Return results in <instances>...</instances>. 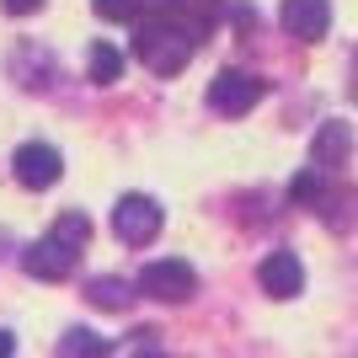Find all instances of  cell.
<instances>
[{"label": "cell", "instance_id": "cell-1", "mask_svg": "<svg viewBox=\"0 0 358 358\" xmlns=\"http://www.w3.org/2000/svg\"><path fill=\"white\" fill-rule=\"evenodd\" d=\"M193 48H198V38L182 22H171V16H155V22H145L134 32V59L150 75H182L187 59H193Z\"/></svg>", "mask_w": 358, "mask_h": 358}, {"label": "cell", "instance_id": "cell-2", "mask_svg": "<svg viewBox=\"0 0 358 358\" xmlns=\"http://www.w3.org/2000/svg\"><path fill=\"white\" fill-rule=\"evenodd\" d=\"M139 294L161 299V305H182V299H193L198 294L193 262H182V257H155V262H145V273H139Z\"/></svg>", "mask_w": 358, "mask_h": 358}, {"label": "cell", "instance_id": "cell-3", "mask_svg": "<svg viewBox=\"0 0 358 358\" xmlns=\"http://www.w3.org/2000/svg\"><path fill=\"white\" fill-rule=\"evenodd\" d=\"M161 224H166L161 203L145 198V193H123L118 203H113V236H118L123 246H145V241H155V236H161Z\"/></svg>", "mask_w": 358, "mask_h": 358}, {"label": "cell", "instance_id": "cell-4", "mask_svg": "<svg viewBox=\"0 0 358 358\" xmlns=\"http://www.w3.org/2000/svg\"><path fill=\"white\" fill-rule=\"evenodd\" d=\"M262 91H268V80L252 70H220L209 80V107L220 113V118H241V113H252L257 102H262Z\"/></svg>", "mask_w": 358, "mask_h": 358}, {"label": "cell", "instance_id": "cell-5", "mask_svg": "<svg viewBox=\"0 0 358 358\" xmlns=\"http://www.w3.org/2000/svg\"><path fill=\"white\" fill-rule=\"evenodd\" d=\"M75 262H80V252H75V246H64L59 236H43V241H32L27 252H22L27 278H43V284H64V278L75 273Z\"/></svg>", "mask_w": 358, "mask_h": 358}, {"label": "cell", "instance_id": "cell-6", "mask_svg": "<svg viewBox=\"0 0 358 358\" xmlns=\"http://www.w3.org/2000/svg\"><path fill=\"white\" fill-rule=\"evenodd\" d=\"M59 177H64V155L54 145H22L16 150V182H22V187L43 193V187H54Z\"/></svg>", "mask_w": 358, "mask_h": 358}, {"label": "cell", "instance_id": "cell-7", "mask_svg": "<svg viewBox=\"0 0 358 358\" xmlns=\"http://www.w3.org/2000/svg\"><path fill=\"white\" fill-rule=\"evenodd\" d=\"M278 22H284L289 38H299V43H321L331 27V6L327 0H284L278 6Z\"/></svg>", "mask_w": 358, "mask_h": 358}, {"label": "cell", "instance_id": "cell-8", "mask_svg": "<svg viewBox=\"0 0 358 358\" xmlns=\"http://www.w3.org/2000/svg\"><path fill=\"white\" fill-rule=\"evenodd\" d=\"M257 284H262V294L273 299H294L299 289H305V268H299L294 252H273L262 268H257Z\"/></svg>", "mask_w": 358, "mask_h": 358}, {"label": "cell", "instance_id": "cell-9", "mask_svg": "<svg viewBox=\"0 0 358 358\" xmlns=\"http://www.w3.org/2000/svg\"><path fill=\"white\" fill-rule=\"evenodd\" d=\"M348 155H353V129H348V123H321V129H315V145H310V161L321 166V171H331V166H343Z\"/></svg>", "mask_w": 358, "mask_h": 358}, {"label": "cell", "instance_id": "cell-10", "mask_svg": "<svg viewBox=\"0 0 358 358\" xmlns=\"http://www.w3.org/2000/svg\"><path fill=\"white\" fill-rule=\"evenodd\" d=\"M161 16L182 22V27L193 32V38H209L214 16H220V0H161Z\"/></svg>", "mask_w": 358, "mask_h": 358}, {"label": "cell", "instance_id": "cell-11", "mask_svg": "<svg viewBox=\"0 0 358 358\" xmlns=\"http://www.w3.org/2000/svg\"><path fill=\"white\" fill-rule=\"evenodd\" d=\"M54 353H59V358H107V353H113V343H107V337H96L91 327H70V331L59 337V348H54Z\"/></svg>", "mask_w": 358, "mask_h": 358}, {"label": "cell", "instance_id": "cell-12", "mask_svg": "<svg viewBox=\"0 0 358 358\" xmlns=\"http://www.w3.org/2000/svg\"><path fill=\"white\" fill-rule=\"evenodd\" d=\"M86 299L96 310H129V305H134V284H123V278H91Z\"/></svg>", "mask_w": 358, "mask_h": 358}, {"label": "cell", "instance_id": "cell-13", "mask_svg": "<svg viewBox=\"0 0 358 358\" xmlns=\"http://www.w3.org/2000/svg\"><path fill=\"white\" fill-rule=\"evenodd\" d=\"M86 70H91L96 86H113V80L123 75V54L113 43H91V64H86Z\"/></svg>", "mask_w": 358, "mask_h": 358}, {"label": "cell", "instance_id": "cell-14", "mask_svg": "<svg viewBox=\"0 0 358 358\" xmlns=\"http://www.w3.org/2000/svg\"><path fill=\"white\" fill-rule=\"evenodd\" d=\"M48 236H59L64 246H75V252H80V246H86V236H91V220L80 209H64L59 220H54V230H48Z\"/></svg>", "mask_w": 358, "mask_h": 358}, {"label": "cell", "instance_id": "cell-15", "mask_svg": "<svg viewBox=\"0 0 358 358\" xmlns=\"http://www.w3.org/2000/svg\"><path fill=\"white\" fill-rule=\"evenodd\" d=\"M139 6L145 0H91V11L102 16V22H129V16H139Z\"/></svg>", "mask_w": 358, "mask_h": 358}, {"label": "cell", "instance_id": "cell-16", "mask_svg": "<svg viewBox=\"0 0 358 358\" xmlns=\"http://www.w3.org/2000/svg\"><path fill=\"white\" fill-rule=\"evenodd\" d=\"M0 11L6 16H32V11H43V0H0Z\"/></svg>", "mask_w": 358, "mask_h": 358}, {"label": "cell", "instance_id": "cell-17", "mask_svg": "<svg viewBox=\"0 0 358 358\" xmlns=\"http://www.w3.org/2000/svg\"><path fill=\"white\" fill-rule=\"evenodd\" d=\"M16 353V337H11V331H0V358H11Z\"/></svg>", "mask_w": 358, "mask_h": 358}, {"label": "cell", "instance_id": "cell-18", "mask_svg": "<svg viewBox=\"0 0 358 358\" xmlns=\"http://www.w3.org/2000/svg\"><path fill=\"white\" fill-rule=\"evenodd\" d=\"M139 358H166V353H155V348H145V353H139Z\"/></svg>", "mask_w": 358, "mask_h": 358}]
</instances>
